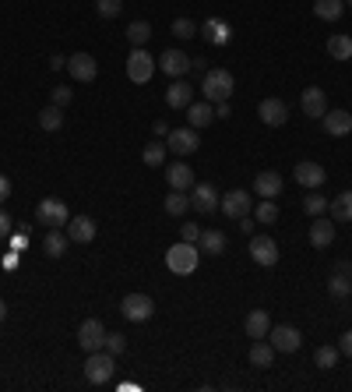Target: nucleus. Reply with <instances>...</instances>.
<instances>
[{"label":"nucleus","mask_w":352,"mask_h":392,"mask_svg":"<svg viewBox=\"0 0 352 392\" xmlns=\"http://www.w3.org/2000/svg\"><path fill=\"white\" fill-rule=\"evenodd\" d=\"M233 89H236V82H233V75H229L226 68H211V71H204L201 92H204L208 102H226V99H233Z\"/></svg>","instance_id":"obj_1"},{"label":"nucleus","mask_w":352,"mask_h":392,"mask_svg":"<svg viewBox=\"0 0 352 392\" xmlns=\"http://www.w3.org/2000/svg\"><path fill=\"white\" fill-rule=\"evenodd\" d=\"M197 262H201V248L197 244L180 240V244H173L166 251V265H170V272H176V276H190L197 269Z\"/></svg>","instance_id":"obj_2"},{"label":"nucleus","mask_w":352,"mask_h":392,"mask_svg":"<svg viewBox=\"0 0 352 392\" xmlns=\"http://www.w3.org/2000/svg\"><path fill=\"white\" fill-rule=\"evenodd\" d=\"M113 371H116V357L113 354H106V350H95V354H88L85 361V378L92 386H106L109 378H113Z\"/></svg>","instance_id":"obj_3"},{"label":"nucleus","mask_w":352,"mask_h":392,"mask_svg":"<svg viewBox=\"0 0 352 392\" xmlns=\"http://www.w3.org/2000/svg\"><path fill=\"white\" fill-rule=\"evenodd\" d=\"M152 75H155V60L148 57L145 46H134L131 57H127V78H131L134 85H148Z\"/></svg>","instance_id":"obj_4"},{"label":"nucleus","mask_w":352,"mask_h":392,"mask_svg":"<svg viewBox=\"0 0 352 392\" xmlns=\"http://www.w3.org/2000/svg\"><path fill=\"white\" fill-rule=\"evenodd\" d=\"M35 219H39L43 226H50V230H60V226H67L71 212H67L64 201H57V198H43V201L35 205Z\"/></svg>","instance_id":"obj_5"},{"label":"nucleus","mask_w":352,"mask_h":392,"mask_svg":"<svg viewBox=\"0 0 352 392\" xmlns=\"http://www.w3.org/2000/svg\"><path fill=\"white\" fill-rule=\"evenodd\" d=\"M120 314H123L127 322H148V318L155 314V300L148 294H127L123 304H120Z\"/></svg>","instance_id":"obj_6"},{"label":"nucleus","mask_w":352,"mask_h":392,"mask_svg":"<svg viewBox=\"0 0 352 392\" xmlns=\"http://www.w3.org/2000/svg\"><path fill=\"white\" fill-rule=\"evenodd\" d=\"M268 339H271V346H275L278 354H296V350L303 346V332H299L296 325H271Z\"/></svg>","instance_id":"obj_7"},{"label":"nucleus","mask_w":352,"mask_h":392,"mask_svg":"<svg viewBox=\"0 0 352 392\" xmlns=\"http://www.w3.org/2000/svg\"><path fill=\"white\" fill-rule=\"evenodd\" d=\"M102 343H106V325L99 318H85L78 325V346L85 354H95V350H102Z\"/></svg>","instance_id":"obj_8"},{"label":"nucleus","mask_w":352,"mask_h":392,"mask_svg":"<svg viewBox=\"0 0 352 392\" xmlns=\"http://www.w3.org/2000/svg\"><path fill=\"white\" fill-rule=\"evenodd\" d=\"M219 208H222L229 219H243V216H251L254 198H251V191H229V195L219 198Z\"/></svg>","instance_id":"obj_9"},{"label":"nucleus","mask_w":352,"mask_h":392,"mask_svg":"<svg viewBox=\"0 0 352 392\" xmlns=\"http://www.w3.org/2000/svg\"><path fill=\"white\" fill-rule=\"evenodd\" d=\"M292 177H296V184H303V188H310V191H317L324 181H328V174H324V166L321 163H310V159H303V163H296V170H292Z\"/></svg>","instance_id":"obj_10"},{"label":"nucleus","mask_w":352,"mask_h":392,"mask_svg":"<svg viewBox=\"0 0 352 392\" xmlns=\"http://www.w3.org/2000/svg\"><path fill=\"white\" fill-rule=\"evenodd\" d=\"M197 131L194 127H176L166 134V149H173L176 156H190V152H197Z\"/></svg>","instance_id":"obj_11"},{"label":"nucleus","mask_w":352,"mask_h":392,"mask_svg":"<svg viewBox=\"0 0 352 392\" xmlns=\"http://www.w3.org/2000/svg\"><path fill=\"white\" fill-rule=\"evenodd\" d=\"M251 258L258 262V265H275L278 262V244L271 240V237H264V233H254L251 237Z\"/></svg>","instance_id":"obj_12"},{"label":"nucleus","mask_w":352,"mask_h":392,"mask_svg":"<svg viewBox=\"0 0 352 392\" xmlns=\"http://www.w3.org/2000/svg\"><path fill=\"white\" fill-rule=\"evenodd\" d=\"M67 71H71L75 82H92V78L99 75V64H95L92 53H71V57H67Z\"/></svg>","instance_id":"obj_13"},{"label":"nucleus","mask_w":352,"mask_h":392,"mask_svg":"<svg viewBox=\"0 0 352 392\" xmlns=\"http://www.w3.org/2000/svg\"><path fill=\"white\" fill-rule=\"evenodd\" d=\"M258 113H261V124L268 127H282L285 120H289V106L282 102V99H261V106H258Z\"/></svg>","instance_id":"obj_14"},{"label":"nucleus","mask_w":352,"mask_h":392,"mask_svg":"<svg viewBox=\"0 0 352 392\" xmlns=\"http://www.w3.org/2000/svg\"><path fill=\"white\" fill-rule=\"evenodd\" d=\"M321 124H324V131H328L331 138H346L352 131V113L349 110H328V113L321 117Z\"/></svg>","instance_id":"obj_15"},{"label":"nucleus","mask_w":352,"mask_h":392,"mask_svg":"<svg viewBox=\"0 0 352 392\" xmlns=\"http://www.w3.org/2000/svg\"><path fill=\"white\" fill-rule=\"evenodd\" d=\"M299 106H303V113L307 117H324L328 113V96H324V89H317V85H310V89H303V96H299Z\"/></svg>","instance_id":"obj_16"},{"label":"nucleus","mask_w":352,"mask_h":392,"mask_svg":"<svg viewBox=\"0 0 352 392\" xmlns=\"http://www.w3.org/2000/svg\"><path fill=\"white\" fill-rule=\"evenodd\" d=\"M190 208H197V212H215L219 208V191L211 188V184H194L190 188Z\"/></svg>","instance_id":"obj_17"},{"label":"nucleus","mask_w":352,"mask_h":392,"mask_svg":"<svg viewBox=\"0 0 352 392\" xmlns=\"http://www.w3.org/2000/svg\"><path fill=\"white\" fill-rule=\"evenodd\" d=\"M310 244L314 248H331L335 244V219L314 216V223H310Z\"/></svg>","instance_id":"obj_18"},{"label":"nucleus","mask_w":352,"mask_h":392,"mask_svg":"<svg viewBox=\"0 0 352 392\" xmlns=\"http://www.w3.org/2000/svg\"><path fill=\"white\" fill-rule=\"evenodd\" d=\"M159 68H163L170 78H183V75L190 71V57H187L183 50H166V53L159 57Z\"/></svg>","instance_id":"obj_19"},{"label":"nucleus","mask_w":352,"mask_h":392,"mask_svg":"<svg viewBox=\"0 0 352 392\" xmlns=\"http://www.w3.org/2000/svg\"><path fill=\"white\" fill-rule=\"evenodd\" d=\"M282 188H285V181L275 170H264V174H258V181H254V195L258 198H278Z\"/></svg>","instance_id":"obj_20"},{"label":"nucleus","mask_w":352,"mask_h":392,"mask_svg":"<svg viewBox=\"0 0 352 392\" xmlns=\"http://www.w3.org/2000/svg\"><path fill=\"white\" fill-rule=\"evenodd\" d=\"M166 181H170V188L173 191H190L197 181H194V170L187 166V163H170L166 166Z\"/></svg>","instance_id":"obj_21"},{"label":"nucleus","mask_w":352,"mask_h":392,"mask_svg":"<svg viewBox=\"0 0 352 392\" xmlns=\"http://www.w3.org/2000/svg\"><path fill=\"white\" fill-rule=\"evenodd\" d=\"M194 102V85H187L183 78H173V85L166 89V106L173 110H187Z\"/></svg>","instance_id":"obj_22"},{"label":"nucleus","mask_w":352,"mask_h":392,"mask_svg":"<svg viewBox=\"0 0 352 392\" xmlns=\"http://www.w3.org/2000/svg\"><path fill=\"white\" fill-rule=\"evenodd\" d=\"M92 237H95V223H92L88 216H71V219H67V240L88 244Z\"/></svg>","instance_id":"obj_23"},{"label":"nucleus","mask_w":352,"mask_h":392,"mask_svg":"<svg viewBox=\"0 0 352 392\" xmlns=\"http://www.w3.org/2000/svg\"><path fill=\"white\" fill-rule=\"evenodd\" d=\"M197 248H201V255H226V248H229V240H226V233L222 230H201V240H197Z\"/></svg>","instance_id":"obj_24"},{"label":"nucleus","mask_w":352,"mask_h":392,"mask_svg":"<svg viewBox=\"0 0 352 392\" xmlns=\"http://www.w3.org/2000/svg\"><path fill=\"white\" fill-rule=\"evenodd\" d=\"M243 332L251 336V339H268V332H271V318H268V311H251L247 314V322H243Z\"/></svg>","instance_id":"obj_25"},{"label":"nucleus","mask_w":352,"mask_h":392,"mask_svg":"<svg viewBox=\"0 0 352 392\" xmlns=\"http://www.w3.org/2000/svg\"><path fill=\"white\" fill-rule=\"evenodd\" d=\"M187 120H190V127L194 131H201V127H208L211 120H215V106L204 99V102H190L187 106Z\"/></svg>","instance_id":"obj_26"},{"label":"nucleus","mask_w":352,"mask_h":392,"mask_svg":"<svg viewBox=\"0 0 352 392\" xmlns=\"http://www.w3.org/2000/svg\"><path fill=\"white\" fill-rule=\"evenodd\" d=\"M328 212L335 223H352V191H342L339 198L328 201Z\"/></svg>","instance_id":"obj_27"},{"label":"nucleus","mask_w":352,"mask_h":392,"mask_svg":"<svg viewBox=\"0 0 352 392\" xmlns=\"http://www.w3.org/2000/svg\"><path fill=\"white\" fill-rule=\"evenodd\" d=\"M39 127H43V131H60V127H64V106H57V102L43 106V110H39Z\"/></svg>","instance_id":"obj_28"},{"label":"nucleus","mask_w":352,"mask_h":392,"mask_svg":"<svg viewBox=\"0 0 352 392\" xmlns=\"http://www.w3.org/2000/svg\"><path fill=\"white\" fill-rule=\"evenodd\" d=\"M346 11V0H314V14L321 21H339Z\"/></svg>","instance_id":"obj_29"},{"label":"nucleus","mask_w":352,"mask_h":392,"mask_svg":"<svg viewBox=\"0 0 352 392\" xmlns=\"http://www.w3.org/2000/svg\"><path fill=\"white\" fill-rule=\"evenodd\" d=\"M271 361H275V346L264 343V339H254V346H251V364H254V368H271Z\"/></svg>","instance_id":"obj_30"},{"label":"nucleus","mask_w":352,"mask_h":392,"mask_svg":"<svg viewBox=\"0 0 352 392\" xmlns=\"http://www.w3.org/2000/svg\"><path fill=\"white\" fill-rule=\"evenodd\" d=\"M328 53H331L335 60H349L352 57V36H346V32L331 36V39H328Z\"/></svg>","instance_id":"obj_31"},{"label":"nucleus","mask_w":352,"mask_h":392,"mask_svg":"<svg viewBox=\"0 0 352 392\" xmlns=\"http://www.w3.org/2000/svg\"><path fill=\"white\" fill-rule=\"evenodd\" d=\"M64 248H67V237H64L60 230H46V237H43V251H46L50 258H60Z\"/></svg>","instance_id":"obj_32"},{"label":"nucleus","mask_w":352,"mask_h":392,"mask_svg":"<svg viewBox=\"0 0 352 392\" xmlns=\"http://www.w3.org/2000/svg\"><path fill=\"white\" fill-rule=\"evenodd\" d=\"M339 357H342V350H339V346H317L314 364H317L321 371H331V368H339Z\"/></svg>","instance_id":"obj_33"},{"label":"nucleus","mask_w":352,"mask_h":392,"mask_svg":"<svg viewBox=\"0 0 352 392\" xmlns=\"http://www.w3.org/2000/svg\"><path fill=\"white\" fill-rule=\"evenodd\" d=\"M204 39H208V43H215V46L229 43V28H226V21H219V18L204 21Z\"/></svg>","instance_id":"obj_34"},{"label":"nucleus","mask_w":352,"mask_h":392,"mask_svg":"<svg viewBox=\"0 0 352 392\" xmlns=\"http://www.w3.org/2000/svg\"><path fill=\"white\" fill-rule=\"evenodd\" d=\"M254 219L264 223V226H271V223L278 219V205H275V198H261V201L254 205Z\"/></svg>","instance_id":"obj_35"},{"label":"nucleus","mask_w":352,"mask_h":392,"mask_svg":"<svg viewBox=\"0 0 352 392\" xmlns=\"http://www.w3.org/2000/svg\"><path fill=\"white\" fill-rule=\"evenodd\" d=\"M127 39H131V46H145L152 39V25L148 21H131L127 25Z\"/></svg>","instance_id":"obj_36"},{"label":"nucleus","mask_w":352,"mask_h":392,"mask_svg":"<svg viewBox=\"0 0 352 392\" xmlns=\"http://www.w3.org/2000/svg\"><path fill=\"white\" fill-rule=\"evenodd\" d=\"M141 159H145L148 166H163V163H166V142H148L145 152H141Z\"/></svg>","instance_id":"obj_37"},{"label":"nucleus","mask_w":352,"mask_h":392,"mask_svg":"<svg viewBox=\"0 0 352 392\" xmlns=\"http://www.w3.org/2000/svg\"><path fill=\"white\" fill-rule=\"evenodd\" d=\"M163 205H166V212H170V216H183V212L190 208V198L183 195V191H170V198H166Z\"/></svg>","instance_id":"obj_38"},{"label":"nucleus","mask_w":352,"mask_h":392,"mask_svg":"<svg viewBox=\"0 0 352 392\" xmlns=\"http://www.w3.org/2000/svg\"><path fill=\"white\" fill-rule=\"evenodd\" d=\"M303 212H307V216H324V212H328V198L310 191V195L303 198Z\"/></svg>","instance_id":"obj_39"},{"label":"nucleus","mask_w":352,"mask_h":392,"mask_svg":"<svg viewBox=\"0 0 352 392\" xmlns=\"http://www.w3.org/2000/svg\"><path fill=\"white\" fill-rule=\"evenodd\" d=\"M123 346H127V336H123V332H106V343H102V350H106V354L120 357V354H123Z\"/></svg>","instance_id":"obj_40"},{"label":"nucleus","mask_w":352,"mask_h":392,"mask_svg":"<svg viewBox=\"0 0 352 392\" xmlns=\"http://www.w3.org/2000/svg\"><path fill=\"white\" fill-rule=\"evenodd\" d=\"M349 276H342V272H331V280H328V294L331 297H346L349 294Z\"/></svg>","instance_id":"obj_41"},{"label":"nucleus","mask_w":352,"mask_h":392,"mask_svg":"<svg viewBox=\"0 0 352 392\" xmlns=\"http://www.w3.org/2000/svg\"><path fill=\"white\" fill-rule=\"evenodd\" d=\"M173 36H180V39H194V36H197V25H194L190 18H176V21H173Z\"/></svg>","instance_id":"obj_42"},{"label":"nucleus","mask_w":352,"mask_h":392,"mask_svg":"<svg viewBox=\"0 0 352 392\" xmlns=\"http://www.w3.org/2000/svg\"><path fill=\"white\" fill-rule=\"evenodd\" d=\"M120 7H123V0H95V11H99L102 18H116Z\"/></svg>","instance_id":"obj_43"},{"label":"nucleus","mask_w":352,"mask_h":392,"mask_svg":"<svg viewBox=\"0 0 352 392\" xmlns=\"http://www.w3.org/2000/svg\"><path fill=\"white\" fill-rule=\"evenodd\" d=\"M180 240H187V244H197V240H201V230H197V223H183V230H180Z\"/></svg>","instance_id":"obj_44"},{"label":"nucleus","mask_w":352,"mask_h":392,"mask_svg":"<svg viewBox=\"0 0 352 392\" xmlns=\"http://www.w3.org/2000/svg\"><path fill=\"white\" fill-rule=\"evenodd\" d=\"M53 102H57V106H67V102H71V89H67V85H57V89H53Z\"/></svg>","instance_id":"obj_45"},{"label":"nucleus","mask_w":352,"mask_h":392,"mask_svg":"<svg viewBox=\"0 0 352 392\" xmlns=\"http://www.w3.org/2000/svg\"><path fill=\"white\" fill-rule=\"evenodd\" d=\"M339 350H342L346 357H352V329H346V332H342V339H339Z\"/></svg>","instance_id":"obj_46"},{"label":"nucleus","mask_w":352,"mask_h":392,"mask_svg":"<svg viewBox=\"0 0 352 392\" xmlns=\"http://www.w3.org/2000/svg\"><path fill=\"white\" fill-rule=\"evenodd\" d=\"M11 230H14V223H11V216L0 208V237H11Z\"/></svg>","instance_id":"obj_47"},{"label":"nucleus","mask_w":352,"mask_h":392,"mask_svg":"<svg viewBox=\"0 0 352 392\" xmlns=\"http://www.w3.org/2000/svg\"><path fill=\"white\" fill-rule=\"evenodd\" d=\"M240 230H243L247 237H254V230H258V223H254L251 216H243V219H240Z\"/></svg>","instance_id":"obj_48"},{"label":"nucleus","mask_w":352,"mask_h":392,"mask_svg":"<svg viewBox=\"0 0 352 392\" xmlns=\"http://www.w3.org/2000/svg\"><path fill=\"white\" fill-rule=\"evenodd\" d=\"M215 117H219V120L233 117V113H229V99H226V102H215Z\"/></svg>","instance_id":"obj_49"},{"label":"nucleus","mask_w":352,"mask_h":392,"mask_svg":"<svg viewBox=\"0 0 352 392\" xmlns=\"http://www.w3.org/2000/svg\"><path fill=\"white\" fill-rule=\"evenodd\" d=\"M152 131H155L159 138H166V134H170V124H166V120H155V127H152Z\"/></svg>","instance_id":"obj_50"},{"label":"nucleus","mask_w":352,"mask_h":392,"mask_svg":"<svg viewBox=\"0 0 352 392\" xmlns=\"http://www.w3.org/2000/svg\"><path fill=\"white\" fill-rule=\"evenodd\" d=\"M7 195H11V181H7V177L0 174V201H4Z\"/></svg>","instance_id":"obj_51"},{"label":"nucleus","mask_w":352,"mask_h":392,"mask_svg":"<svg viewBox=\"0 0 352 392\" xmlns=\"http://www.w3.org/2000/svg\"><path fill=\"white\" fill-rule=\"evenodd\" d=\"M335 272H342V276H349V280H352V262H339V265H335Z\"/></svg>","instance_id":"obj_52"},{"label":"nucleus","mask_w":352,"mask_h":392,"mask_svg":"<svg viewBox=\"0 0 352 392\" xmlns=\"http://www.w3.org/2000/svg\"><path fill=\"white\" fill-rule=\"evenodd\" d=\"M4 318H7V304L0 300V322H4Z\"/></svg>","instance_id":"obj_53"},{"label":"nucleus","mask_w":352,"mask_h":392,"mask_svg":"<svg viewBox=\"0 0 352 392\" xmlns=\"http://www.w3.org/2000/svg\"><path fill=\"white\" fill-rule=\"evenodd\" d=\"M346 4H349V7H352V0H346Z\"/></svg>","instance_id":"obj_54"},{"label":"nucleus","mask_w":352,"mask_h":392,"mask_svg":"<svg viewBox=\"0 0 352 392\" xmlns=\"http://www.w3.org/2000/svg\"><path fill=\"white\" fill-rule=\"evenodd\" d=\"M349 294H352V283H349Z\"/></svg>","instance_id":"obj_55"}]
</instances>
